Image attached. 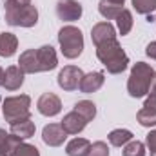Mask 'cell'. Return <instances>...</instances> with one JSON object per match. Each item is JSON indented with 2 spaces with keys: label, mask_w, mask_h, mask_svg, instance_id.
<instances>
[{
  "label": "cell",
  "mask_w": 156,
  "mask_h": 156,
  "mask_svg": "<svg viewBox=\"0 0 156 156\" xmlns=\"http://www.w3.org/2000/svg\"><path fill=\"white\" fill-rule=\"evenodd\" d=\"M96 56L111 75L123 73L127 69V64H129V58H127L125 51L122 49V45L118 44L116 38L107 40V42L96 45Z\"/></svg>",
  "instance_id": "6da1fadb"
},
{
  "label": "cell",
  "mask_w": 156,
  "mask_h": 156,
  "mask_svg": "<svg viewBox=\"0 0 156 156\" xmlns=\"http://www.w3.org/2000/svg\"><path fill=\"white\" fill-rule=\"evenodd\" d=\"M156 73L154 69L145 64V62H136L134 67L131 69V76L127 82V91L133 98H142L149 93L153 80H154Z\"/></svg>",
  "instance_id": "7a4b0ae2"
},
{
  "label": "cell",
  "mask_w": 156,
  "mask_h": 156,
  "mask_svg": "<svg viewBox=\"0 0 156 156\" xmlns=\"http://www.w3.org/2000/svg\"><path fill=\"white\" fill-rule=\"evenodd\" d=\"M5 22L18 27H33L38 22V11L35 5H20L13 0H5Z\"/></svg>",
  "instance_id": "3957f363"
},
{
  "label": "cell",
  "mask_w": 156,
  "mask_h": 156,
  "mask_svg": "<svg viewBox=\"0 0 156 156\" xmlns=\"http://www.w3.org/2000/svg\"><path fill=\"white\" fill-rule=\"evenodd\" d=\"M58 44L60 51L66 58H78L83 51V37L82 31L75 26H66L58 31Z\"/></svg>",
  "instance_id": "277c9868"
},
{
  "label": "cell",
  "mask_w": 156,
  "mask_h": 156,
  "mask_svg": "<svg viewBox=\"0 0 156 156\" xmlns=\"http://www.w3.org/2000/svg\"><path fill=\"white\" fill-rule=\"evenodd\" d=\"M31 98L27 94H20V96H9L4 100L2 111L4 118L9 123H16L22 120H27L31 116Z\"/></svg>",
  "instance_id": "5b68a950"
},
{
  "label": "cell",
  "mask_w": 156,
  "mask_h": 156,
  "mask_svg": "<svg viewBox=\"0 0 156 156\" xmlns=\"http://www.w3.org/2000/svg\"><path fill=\"white\" fill-rule=\"evenodd\" d=\"M83 78L82 69L76 66H66L60 73H58V85L64 91H75L80 87V82Z\"/></svg>",
  "instance_id": "8992f818"
},
{
  "label": "cell",
  "mask_w": 156,
  "mask_h": 156,
  "mask_svg": "<svg viewBox=\"0 0 156 156\" xmlns=\"http://www.w3.org/2000/svg\"><path fill=\"white\" fill-rule=\"evenodd\" d=\"M56 15L64 22H75L82 16V4H78L76 0H58Z\"/></svg>",
  "instance_id": "52a82bcc"
},
{
  "label": "cell",
  "mask_w": 156,
  "mask_h": 156,
  "mask_svg": "<svg viewBox=\"0 0 156 156\" xmlns=\"http://www.w3.org/2000/svg\"><path fill=\"white\" fill-rule=\"evenodd\" d=\"M37 109L44 116H55L62 111V102L55 93H44L37 102Z\"/></svg>",
  "instance_id": "ba28073f"
},
{
  "label": "cell",
  "mask_w": 156,
  "mask_h": 156,
  "mask_svg": "<svg viewBox=\"0 0 156 156\" xmlns=\"http://www.w3.org/2000/svg\"><path fill=\"white\" fill-rule=\"evenodd\" d=\"M66 138H67V133L64 131V127H62L60 123H49V125H45L44 131H42V140H44V144H47L49 147H58V145H62V144L66 142Z\"/></svg>",
  "instance_id": "9c48e42d"
},
{
  "label": "cell",
  "mask_w": 156,
  "mask_h": 156,
  "mask_svg": "<svg viewBox=\"0 0 156 156\" xmlns=\"http://www.w3.org/2000/svg\"><path fill=\"white\" fill-rule=\"evenodd\" d=\"M89 122L85 120V118L82 116V115H78L76 111H71V113H67L64 120H62V127H64V131L67 133V134H78V133H82L83 129H85V125H87Z\"/></svg>",
  "instance_id": "30bf717a"
},
{
  "label": "cell",
  "mask_w": 156,
  "mask_h": 156,
  "mask_svg": "<svg viewBox=\"0 0 156 156\" xmlns=\"http://www.w3.org/2000/svg\"><path fill=\"white\" fill-rule=\"evenodd\" d=\"M18 67L26 73V75H35V73H42L40 71V62H38V55L37 49H27L20 55L18 60Z\"/></svg>",
  "instance_id": "8fae6325"
},
{
  "label": "cell",
  "mask_w": 156,
  "mask_h": 156,
  "mask_svg": "<svg viewBox=\"0 0 156 156\" xmlns=\"http://www.w3.org/2000/svg\"><path fill=\"white\" fill-rule=\"evenodd\" d=\"M91 38L94 42V45H100L107 40H115L116 38V31L113 27V24L109 22H100L91 29Z\"/></svg>",
  "instance_id": "7c38bea8"
},
{
  "label": "cell",
  "mask_w": 156,
  "mask_h": 156,
  "mask_svg": "<svg viewBox=\"0 0 156 156\" xmlns=\"http://www.w3.org/2000/svg\"><path fill=\"white\" fill-rule=\"evenodd\" d=\"M38 55V62H40V71H53L58 66V58L56 53L51 45H42L37 49Z\"/></svg>",
  "instance_id": "4fadbf2b"
},
{
  "label": "cell",
  "mask_w": 156,
  "mask_h": 156,
  "mask_svg": "<svg viewBox=\"0 0 156 156\" xmlns=\"http://www.w3.org/2000/svg\"><path fill=\"white\" fill-rule=\"evenodd\" d=\"M104 82H105V76H104L102 71H93L89 75H83L82 82H80V91L85 93V94L94 93L104 85Z\"/></svg>",
  "instance_id": "5bb4252c"
},
{
  "label": "cell",
  "mask_w": 156,
  "mask_h": 156,
  "mask_svg": "<svg viewBox=\"0 0 156 156\" xmlns=\"http://www.w3.org/2000/svg\"><path fill=\"white\" fill-rule=\"evenodd\" d=\"M24 71L18 66H11L5 69V76H4V87L7 91H16L20 89V85L24 83Z\"/></svg>",
  "instance_id": "9a60e30c"
},
{
  "label": "cell",
  "mask_w": 156,
  "mask_h": 156,
  "mask_svg": "<svg viewBox=\"0 0 156 156\" xmlns=\"http://www.w3.org/2000/svg\"><path fill=\"white\" fill-rule=\"evenodd\" d=\"M20 144H22V140L18 136L7 134L4 129H0V154L2 156H13Z\"/></svg>",
  "instance_id": "2e32d148"
},
{
  "label": "cell",
  "mask_w": 156,
  "mask_h": 156,
  "mask_svg": "<svg viewBox=\"0 0 156 156\" xmlns=\"http://www.w3.org/2000/svg\"><path fill=\"white\" fill-rule=\"evenodd\" d=\"M18 38L13 33H0V56L9 58L16 53Z\"/></svg>",
  "instance_id": "e0dca14e"
},
{
  "label": "cell",
  "mask_w": 156,
  "mask_h": 156,
  "mask_svg": "<svg viewBox=\"0 0 156 156\" xmlns=\"http://www.w3.org/2000/svg\"><path fill=\"white\" fill-rule=\"evenodd\" d=\"M11 134L18 136L20 140L31 138L35 134V123L31 122V118L22 120V122H16V123H11Z\"/></svg>",
  "instance_id": "ac0fdd59"
},
{
  "label": "cell",
  "mask_w": 156,
  "mask_h": 156,
  "mask_svg": "<svg viewBox=\"0 0 156 156\" xmlns=\"http://www.w3.org/2000/svg\"><path fill=\"white\" fill-rule=\"evenodd\" d=\"M89 149H91L89 140H85V138H73L67 144L66 153H67V156H87Z\"/></svg>",
  "instance_id": "d6986e66"
},
{
  "label": "cell",
  "mask_w": 156,
  "mask_h": 156,
  "mask_svg": "<svg viewBox=\"0 0 156 156\" xmlns=\"http://www.w3.org/2000/svg\"><path fill=\"white\" fill-rule=\"evenodd\" d=\"M115 20H116L120 35H122V37H123V35H129V31L133 29V15H131V11H129V9H122L120 15H118Z\"/></svg>",
  "instance_id": "ffe728a7"
},
{
  "label": "cell",
  "mask_w": 156,
  "mask_h": 156,
  "mask_svg": "<svg viewBox=\"0 0 156 156\" xmlns=\"http://www.w3.org/2000/svg\"><path fill=\"white\" fill-rule=\"evenodd\" d=\"M136 120L144 127H154L156 125V107H142L136 115Z\"/></svg>",
  "instance_id": "44dd1931"
},
{
  "label": "cell",
  "mask_w": 156,
  "mask_h": 156,
  "mask_svg": "<svg viewBox=\"0 0 156 156\" xmlns=\"http://www.w3.org/2000/svg\"><path fill=\"white\" fill-rule=\"evenodd\" d=\"M131 140H133V133L127 131V129H115V131L109 133V142L115 147H122V145L129 144Z\"/></svg>",
  "instance_id": "7402d4cb"
},
{
  "label": "cell",
  "mask_w": 156,
  "mask_h": 156,
  "mask_svg": "<svg viewBox=\"0 0 156 156\" xmlns=\"http://www.w3.org/2000/svg\"><path fill=\"white\" fill-rule=\"evenodd\" d=\"M122 9H123L122 5H116V4H113V2H109V0H102V2L98 4L100 15H102L104 18H107V20H115L118 15H120Z\"/></svg>",
  "instance_id": "603a6c76"
},
{
  "label": "cell",
  "mask_w": 156,
  "mask_h": 156,
  "mask_svg": "<svg viewBox=\"0 0 156 156\" xmlns=\"http://www.w3.org/2000/svg\"><path fill=\"white\" fill-rule=\"evenodd\" d=\"M73 111H76L78 115H82L87 122H91L93 118L96 116V105L93 102H89V100H80V102H76Z\"/></svg>",
  "instance_id": "cb8c5ba5"
},
{
  "label": "cell",
  "mask_w": 156,
  "mask_h": 156,
  "mask_svg": "<svg viewBox=\"0 0 156 156\" xmlns=\"http://www.w3.org/2000/svg\"><path fill=\"white\" fill-rule=\"evenodd\" d=\"M123 156H145V145L138 140H131L123 145Z\"/></svg>",
  "instance_id": "d4e9b609"
},
{
  "label": "cell",
  "mask_w": 156,
  "mask_h": 156,
  "mask_svg": "<svg viewBox=\"0 0 156 156\" xmlns=\"http://www.w3.org/2000/svg\"><path fill=\"white\" fill-rule=\"evenodd\" d=\"M133 7L140 15H151L156 9V0H133Z\"/></svg>",
  "instance_id": "484cf974"
},
{
  "label": "cell",
  "mask_w": 156,
  "mask_h": 156,
  "mask_svg": "<svg viewBox=\"0 0 156 156\" xmlns=\"http://www.w3.org/2000/svg\"><path fill=\"white\" fill-rule=\"evenodd\" d=\"M87 156H109V147L105 142H94L89 149Z\"/></svg>",
  "instance_id": "4316f807"
},
{
  "label": "cell",
  "mask_w": 156,
  "mask_h": 156,
  "mask_svg": "<svg viewBox=\"0 0 156 156\" xmlns=\"http://www.w3.org/2000/svg\"><path fill=\"white\" fill-rule=\"evenodd\" d=\"M13 156H40L38 149L35 145H29V144H20L15 151Z\"/></svg>",
  "instance_id": "83f0119b"
},
{
  "label": "cell",
  "mask_w": 156,
  "mask_h": 156,
  "mask_svg": "<svg viewBox=\"0 0 156 156\" xmlns=\"http://www.w3.org/2000/svg\"><path fill=\"white\" fill-rule=\"evenodd\" d=\"M147 147L151 151V156H156V131H151L147 134Z\"/></svg>",
  "instance_id": "f1b7e54d"
},
{
  "label": "cell",
  "mask_w": 156,
  "mask_h": 156,
  "mask_svg": "<svg viewBox=\"0 0 156 156\" xmlns=\"http://www.w3.org/2000/svg\"><path fill=\"white\" fill-rule=\"evenodd\" d=\"M145 53H147V56H151V58H154V60H156V42L147 44V47H145Z\"/></svg>",
  "instance_id": "f546056e"
},
{
  "label": "cell",
  "mask_w": 156,
  "mask_h": 156,
  "mask_svg": "<svg viewBox=\"0 0 156 156\" xmlns=\"http://www.w3.org/2000/svg\"><path fill=\"white\" fill-rule=\"evenodd\" d=\"M149 98L156 100V76H154V80H153V85H151V89H149Z\"/></svg>",
  "instance_id": "4dcf8cb0"
},
{
  "label": "cell",
  "mask_w": 156,
  "mask_h": 156,
  "mask_svg": "<svg viewBox=\"0 0 156 156\" xmlns=\"http://www.w3.org/2000/svg\"><path fill=\"white\" fill-rule=\"evenodd\" d=\"M13 2H16V4H20V5H29V4H31V0H13Z\"/></svg>",
  "instance_id": "1f68e13d"
},
{
  "label": "cell",
  "mask_w": 156,
  "mask_h": 156,
  "mask_svg": "<svg viewBox=\"0 0 156 156\" xmlns=\"http://www.w3.org/2000/svg\"><path fill=\"white\" fill-rule=\"evenodd\" d=\"M4 76H5V71L0 67V85H4Z\"/></svg>",
  "instance_id": "d6a6232c"
},
{
  "label": "cell",
  "mask_w": 156,
  "mask_h": 156,
  "mask_svg": "<svg viewBox=\"0 0 156 156\" xmlns=\"http://www.w3.org/2000/svg\"><path fill=\"white\" fill-rule=\"evenodd\" d=\"M109 2H113V4H116V5H123L125 0H109Z\"/></svg>",
  "instance_id": "836d02e7"
},
{
  "label": "cell",
  "mask_w": 156,
  "mask_h": 156,
  "mask_svg": "<svg viewBox=\"0 0 156 156\" xmlns=\"http://www.w3.org/2000/svg\"><path fill=\"white\" fill-rule=\"evenodd\" d=\"M147 22H154V16L153 15H147Z\"/></svg>",
  "instance_id": "e575fe53"
},
{
  "label": "cell",
  "mask_w": 156,
  "mask_h": 156,
  "mask_svg": "<svg viewBox=\"0 0 156 156\" xmlns=\"http://www.w3.org/2000/svg\"><path fill=\"white\" fill-rule=\"evenodd\" d=\"M154 22H156V16H154Z\"/></svg>",
  "instance_id": "d590c367"
},
{
  "label": "cell",
  "mask_w": 156,
  "mask_h": 156,
  "mask_svg": "<svg viewBox=\"0 0 156 156\" xmlns=\"http://www.w3.org/2000/svg\"><path fill=\"white\" fill-rule=\"evenodd\" d=\"M0 156H2V154H0Z\"/></svg>",
  "instance_id": "8d00e7d4"
}]
</instances>
